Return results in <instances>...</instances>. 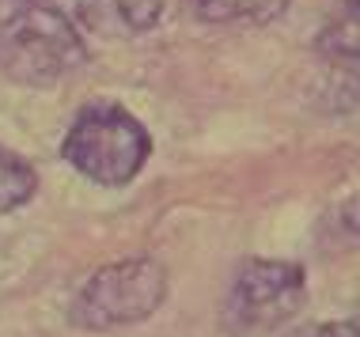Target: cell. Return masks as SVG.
<instances>
[{"label": "cell", "instance_id": "obj_1", "mask_svg": "<svg viewBox=\"0 0 360 337\" xmlns=\"http://www.w3.org/2000/svg\"><path fill=\"white\" fill-rule=\"evenodd\" d=\"M84 34L46 0H0V76L50 88L84 65Z\"/></svg>", "mask_w": 360, "mask_h": 337}, {"label": "cell", "instance_id": "obj_2", "mask_svg": "<svg viewBox=\"0 0 360 337\" xmlns=\"http://www.w3.org/2000/svg\"><path fill=\"white\" fill-rule=\"evenodd\" d=\"M148 152L152 140L144 125L114 103H95L80 110L65 137V159L99 186H125L129 178H137Z\"/></svg>", "mask_w": 360, "mask_h": 337}, {"label": "cell", "instance_id": "obj_3", "mask_svg": "<svg viewBox=\"0 0 360 337\" xmlns=\"http://www.w3.org/2000/svg\"><path fill=\"white\" fill-rule=\"evenodd\" d=\"M307 300V277L296 262L255 258L236 273L224 300V330L236 337H262L285 326Z\"/></svg>", "mask_w": 360, "mask_h": 337}, {"label": "cell", "instance_id": "obj_4", "mask_svg": "<svg viewBox=\"0 0 360 337\" xmlns=\"http://www.w3.org/2000/svg\"><path fill=\"white\" fill-rule=\"evenodd\" d=\"M167 292V273L148 258H129V262L103 265L91 277L72 303V322L91 333H106L118 326H133L148 319L163 303Z\"/></svg>", "mask_w": 360, "mask_h": 337}, {"label": "cell", "instance_id": "obj_5", "mask_svg": "<svg viewBox=\"0 0 360 337\" xmlns=\"http://www.w3.org/2000/svg\"><path fill=\"white\" fill-rule=\"evenodd\" d=\"M163 15V0H80L76 19L99 38L148 34Z\"/></svg>", "mask_w": 360, "mask_h": 337}, {"label": "cell", "instance_id": "obj_6", "mask_svg": "<svg viewBox=\"0 0 360 337\" xmlns=\"http://www.w3.org/2000/svg\"><path fill=\"white\" fill-rule=\"evenodd\" d=\"M288 0H193V12L205 23H247V27H262L274 23L277 15H285Z\"/></svg>", "mask_w": 360, "mask_h": 337}, {"label": "cell", "instance_id": "obj_7", "mask_svg": "<svg viewBox=\"0 0 360 337\" xmlns=\"http://www.w3.org/2000/svg\"><path fill=\"white\" fill-rule=\"evenodd\" d=\"M315 46L334 61H360V4H349L342 15L330 19Z\"/></svg>", "mask_w": 360, "mask_h": 337}, {"label": "cell", "instance_id": "obj_8", "mask_svg": "<svg viewBox=\"0 0 360 337\" xmlns=\"http://www.w3.org/2000/svg\"><path fill=\"white\" fill-rule=\"evenodd\" d=\"M38 178H34V167L27 163L23 156L0 148V213H12L19 209L27 197L34 194Z\"/></svg>", "mask_w": 360, "mask_h": 337}, {"label": "cell", "instance_id": "obj_9", "mask_svg": "<svg viewBox=\"0 0 360 337\" xmlns=\"http://www.w3.org/2000/svg\"><path fill=\"white\" fill-rule=\"evenodd\" d=\"M288 337H360V326H353V322H315V326H304V330H296Z\"/></svg>", "mask_w": 360, "mask_h": 337}, {"label": "cell", "instance_id": "obj_10", "mask_svg": "<svg viewBox=\"0 0 360 337\" xmlns=\"http://www.w3.org/2000/svg\"><path fill=\"white\" fill-rule=\"evenodd\" d=\"M342 216H345V224H349V227H353L356 235H360V197L349 201V205L342 209Z\"/></svg>", "mask_w": 360, "mask_h": 337}, {"label": "cell", "instance_id": "obj_11", "mask_svg": "<svg viewBox=\"0 0 360 337\" xmlns=\"http://www.w3.org/2000/svg\"><path fill=\"white\" fill-rule=\"evenodd\" d=\"M345 4H360V0H345Z\"/></svg>", "mask_w": 360, "mask_h": 337}]
</instances>
